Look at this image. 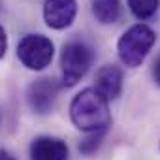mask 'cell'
Masks as SVG:
<instances>
[{
  "mask_svg": "<svg viewBox=\"0 0 160 160\" xmlns=\"http://www.w3.org/2000/svg\"><path fill=\"white\" fill-rule=\"evenodd\" d=\"M70 119L75 128L87 134L106 132L111 124L109 100L102 96L96 87H87L73 96L70 104Z\"/></svg>",
  "mask_w": 160,
  "mask_h": 160,
  "instance_id": "1",
  "label": "cell"
},
{
  "mask_svg": "<svg viewBox=\"0 0 160 160\" xmlns=\"http://www.w3.org/2000/svg\"><path fill=\"white\" fill-rule=\"evenodd\" d=\"M154 42H156V34L151 27L143 23L130 27L117 42V53L121 62L128 68L141 66V62L147 58L149 51L152 49Z\"/></svg>",
  "mask_w": 160,
  "mask_h": 160,
  "instance_id": "2",
  "label": "cell"
},
{
  "mask_svg": "<svg viewBox=\"0 0 160 160\" xmlns=\"http://www.w3.org/2000/svg\"><path fill=\"white\" fill-rule=\"evenodd\" d=\"M92 64V49L83 42H70L62 47L60 66H62V85L73 87L81 77L87 75Z\"/></svg>",
  "mask_w": 160,
  "mask_h": 160,
  "instance_id": "3",
  "label": "cell"
},
{
  "mask_svg": "<svg viewBox=\"0 0 160 160\" xmlns=\"http://www.w3.org/2000/svg\"><path fill=\"white\" fill-rule=\"evenodd\" d=\"M53 55L55 45L43 34H27L17 43V58L23 62V66L34 72L47 68L53 60Z\"/></svg>",
  "mask_w": 160,
  "mask_h": 160,
  "instance_id": "4",
  "label": "cell"
},
{
  "mask_svg": "<svg viewBox=\"0 0 160 160\" xmlns=\"http://www.w3.org/2000/svg\"><path fill=\"white\" fill-rule=\"evenodd\" d=\"M57 94H58V83L55 79L42 77V79H36V81L30 83V87L27 91V100H28V106L32 108V111L45 115L53 109Z\"/></svg>",
  "mask_w": 160,
  "mask_h": 160,
  "instance_id": "5",
  "label": "cell"
},
{
  "mask_svg": "<svg viewBox=\"0 0 160 160\" xmlns=\"http://www.w3.org/2000/svg\"><path fill=\"white\" fill-rule=\"evenodd\" d=\"M75 13H77L75 0H45L43 4L45 25L55 30H62L70 27L75 19Z\"/></svg>",
  "mask_w": 160,
  "mask_h": 160,
  "instance_id": "6",
  "label": "cell"
},
{
  "mask_svg": "<svg viewBox=\"0 0 160 160\" xmlns=\"http://www.w3.org/2000/svg\"><path fill=\"white\" fill-rule=\"evenodd\" d=\"M66 141L53 136H38L30 143V160H68Z\"/></svg>",
  "mask_w": 160,
  "mask_h": 160,
  "instance_id": "7",
  "label": "cell"
},
{
  "mask_svg": "<svg viewBox=\"0 0 160 160\" xmlns=\"http://www.w3.org/2000/svg\"><path fill=\"white\" fill-rule=\"evenodd\" d=\"M96 89L108 100H115L122 91V72L115 64H106L96 72Z\"/></svg>",
  "mask_w": 160,
  "mask_h": 160,
  "instance_id": "8",
  "label": "cell"
},
{
  "mask_svg": "<svg viewBox=\"0 0 160 160\" xmlns=\"http://www.w3.org/2000/svg\"><path fill=\"white\" fill-rule=\"evenodd\" d=\"M92 15L102 25H113L121 19V0H92Z\"/></svg>",
  "mask_w": 160,
  "mask_h": 160,
  "instance_id": "9",
  "label": "cell"
},
{
  "mask_svg": "<svg viewBox=\"0 0 160 160\" xmlns=\"http://www.w3.org/2000/svg\"><path fill=\"white\" fill-rule=\"evenodd\" d=\"M126 2H128L130 12L141 21L151 19L160 8V0H126Z\"/></svg>",
  "mask_w": 160,
  "mask_h": 160,
  "instance_id": "10",
  "label": "cell"
},
{
  "mask_svg": "<svg viewBox=\"0 0 160 160\" xmlns=\"http://www.w3.org/2000/svg\"><path fill=\"white\" fill-rule=\"evenodd\" d=\"M104 134H106V132L89 134L85 139H81V143H79V151H81L83 154H92V152L100 147V143H102V139H104Z\"/></svg>",
  "mask_w": 160,
  "mask_h": 160,
  "instance_id": "11",
  "label": "cell"
},
{
  "mask_svg": "<svg viewBox=\"0 0 160 160\" xmlns=\"http://www.w3.org/2000/svg\"><path fill=\"white\" fill-rule=\"evenodd\" d=\"M6 49H8V38H6V30L0 27V58L6 55Z\"/></svg>",
  "mask_w": 160,
  "mask_h": 160,
  "instance_id": "12",
  "label": "cell"
},
{
  "mask_svg": "<svg viewBox=\"0 0 160 160\" xmlns=\"http://www.w3.org/2000/svg\"><path fill=\"white\" fill-rule=\"evenodd\" d=\"M152 77H154L156 85H160V53H158V57L154 58V64H152Z\"/></svg>",
  "mask_w": 160,
  "mask_h": 160,
  "instance_id": "13",
  "label": "cell"
},
{
  "mask_svg": "<svg viewBox=\"0 0 160 160\" xmlns=\"http://www.w3.org/2000/svg\"><path fill=\"white\" fill-rule=\"evenodd\" d=\"M0 160H15V156L10 154V152L4 151V149H0Z\"/></svg>",
  "mask_w": 160,
  "mask_h": 160,
  "instance_id": "14",
  "label": "cell"
}]
</instances>
